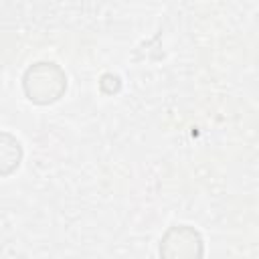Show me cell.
<instances>
[{
	"label": "cell",
	"mask_w": 259,
	"mask_h": 259,
	"mask_svg": "<svg viewBox=\"0 0 259 259\" xmlns=\"http://www.w3.org/2000/svg\"><path fill=\"white\" fill-rule=\"evenodd\" d=\"M204 243L200 233L188 225L170 227L160 241V255L166 259H192L202 257Z\"/></svg>",
	"instance_id": "cell-2"
},
{
	"label": "cell",
	"mask_w": 259,
	"mask_h": 259,
	"mask_svg": "<svg viewBox=\"0 0 259 259\" xmlns=\"http://www.w3.org/2000/svg\"><path fill=\"white\" fill-rule=\"evenodd\" d=\"M22 89L26 97L36 105H51L67 91V75L57 63H34L24 71Z\"/></svg>",
	"instance_id": "cell-1"
},
{
	"label": "cell",
	"mask_w": 259,
	"mask_h": 259,
	"mask_svg": "<svg viewBox=\"0 0 259 259\" xmlns=\"http://www.w3.org/2000/svg\"><path fill=\"white\" fill-rule=\"evenodd\" d=\"M22 160V148H20V142L16 138H12L8 132L2 134L0 138V172L2 176H8L14 168H18Z\"/></svg>",
	"instance_id": "cell-3"
}]
</instances>
